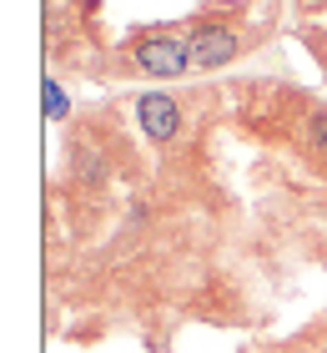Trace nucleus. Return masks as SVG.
Segmentation results:
<instances>
[{"instance_id":"1","label":"nucleus","mask_w":327,"mask_h":353,"mask_svg":"<svg viewBox=\"0 0 327 353\" xmlns=\"http://www.w3.org/2000/svg\"><path fill=\"white\" fill-rule=\"evenodd\" d=\"M131 61H136L146 76H161V81L187 76L196 66V61H191V41L171 36V30H146V36H136V41H131Z\"/></svg>"},{"instance_id":"2","label":"nucleus","mask_w":327,"mask_h":353,"mask_svg":"<svg viewBox=\"0 0 327 353\" xmlns=\"http://www.w3.org/2000/svg\"><path fill=\"white\" fill-rule=\"evenodd\" d=\"M187 41H191V61L202 71H217V66H226V61H237V51H242V36L232 26H222V21L196 26Z\"/></svg>"},{"instance_id":"3","label":"nucleus","mask_w":327,"mask_h":353,"mask_svg":"<svg viewBox=\"0 0 327 353\" xmlns=\"http://www.w3.org/2000/svg\"><path fill=\"white\" fill-rule=\"evenodd\" d=\"M136 121H141V132L151 141H161V147L182 137V106H176L171 96H161V91H151V96L136 101Z\"/></svg>"},{"instance_id":"4","label":"nucleus","mask_w":327,"mask_h":353,"mask_svg":"<svg viewBox=\"0 0 327 353\" xmlns=\"http://www.w3.org/2000/svg\"><path fill=\"white\" fill-rule=\"evenodd\" d=\"M307 121H313V126H307V141L327 152V106H313V117H307Z\"/></svg>"},{"instance_id":"5","label":"nucleus","mask_w":327,"mask_h":353,"mask_svg":"<svg viewBox=\"0 0 327 353\" xmlns=\"http://www.w3.org/2000/svg\"><path fill=\"white\" fill-rule=\"evenodd\" d=\"M45 117H51V121L65 117V96L56 91V81H45Z\"/></svg>"}]
</instances>
